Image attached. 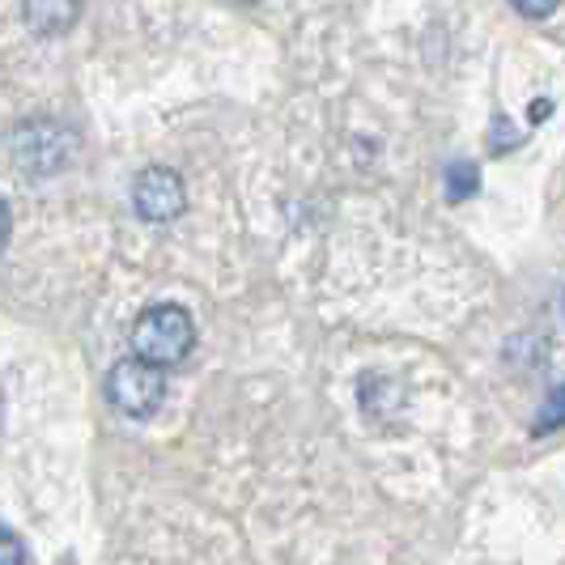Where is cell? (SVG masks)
I'll use <instances>...</instances> for the list:
<instances>
[{"mask_svg":"<svg viewBox=\"0 0 565 565\" xmlns=\"http://www.w3.org/2000/svg\"><path fill=\"white\" fill-rule=\"evenodd\" d=\"M22 9H26V22L34 34H64L77 22L82 0H22Z\"/></svg>","mask_w":565,"mask_h":565,"instance_id":"obj_5","label":"cell"},{"mask_svg":"<svg viewBox=\"0 0 565 565\" xmlns=\"http://www.w3.org/2000/svg\"><path fill=\"white\" fill-rule=\"evenodd\" d=\"M132 204H137V213H141L145 222H174L183 209H188V188H183V179L167 167H149L137 174V183H132Z\"/></svg>","mask_w":565,"mask_h":565,"instance_id":"obj_3","label":"cell"},{"mask_svg":"<svg viewBox=\"0 0 565 565\" xmlns=\"http://www.w3.org/2000/svg\"><path fill=\"white\" fill-rule=\"evenodd\" d=\"M107 396L111 404L124 413V417H149L162 396H167V374L162 366H153V362H145V358H124V362H115L111 374H107Z\"/></svg>","mask_w":565,"mask_h":565,"instance_id":"obj_2","label":"cell"},{"mask_svg":"<svg viewBox=\"0 0 565 565\" xmlns=\"http://www.w3.org/2000/svg\"><path fill=\"white\" fill-rule=\"evenodd\" d=\"M26 562V548H22V540L13 536V532H4L0 527V565H22Z\"/></svg>","mask_w":565,"mask_h":565,"instance_id":"obj_10","label":"cell"},{"mask_svg":"<svg viewBox=\"0 0 565 565\" xmlns=\"http://www.w3.org/2000/svg\"><path fill=\"white\" fill-rule=\"evenodd\" d=\"M481 192V170L472 162H451L447 167V196L459 204V200H472Z\"/></svg>","mask_w":565,"mask_h":565,"instance_id":"obj_6","label":"cell"},{"mask_svg":"<svg viewBox=\"0 0 565 565\" xmlns=\"http://www.w3.org/2000/svg\"><path fill=\"white\" fill-rule=\"evenodd\" d=\"M18 141H30L34 149H13V158H18V167L26 170V174H52V170L64 167V158H68V132L56 128V124H22L18 128Z\"/></svg>","mask_w":565,"mask_h":565,"instance_id":"obj_4","label":"cell"},{"mask_svg":"<svg viewBox=\"0 0 565 565\" xmlns=\"http://www.w3.org/2000/svg\"><path fill=\"white\" fill-rule=\"evenodd\" d=\"M196 349V323L192 315L174 302L149 307L141 311V319L132 323V353L153 362V366H179L188 353Z\"/></svg>","mask_w":565,"mask_h":565,"instance_id":"obj_1","label":"cell"},{"mask_svg":"<svg viewBox=\"0 0 565 565\" xmlns=\"http://www.w3.org/2000/svg\"><path fill=\"white\" fill-rule=\"evenodd\" d=\"M527 137H532V132H519L510 115H493V128H489V153H493V158L514 153V149L527 141Z\"/></svg>","mask_w":565,"mask_h":565,"instance_id":"obj_7","label":"cell"},{"mask_svg":"<svg viewBox=\"0 0 565 565\" xmlns=\"http://www.w3.org/2000/svg\"><path fill=\"white\" fill-rule=\"evenodd\" d=\"M527 22H544V18H553L557 9H562V0H510Z\"/></svg>","mask_w":565,"mask_h":565,"instance_id":"obj_9","label":"cell"},{"mask_svg":"<svg viewBox=\"0 0 565 565\" xmlns=\"http://www.w3.org/2000/svg\"><path fill=\"white\" fill-rule=\"evenodd\" d=\"M9 230H13V217H9V204L0 196V252H4V243H9Z\"/></svg>","mask_w":565,"mask_h":565,"instance_id":"obj_11","label":"cell"},{"mask_svg":"<svg viewBox=\"0 0 565 565\" xmlns=\"http://www.w3.org/2000/svg\"><path fill=\"white\" fill-rule=\"evenodd\" d=\"M562 425H565V383L553 387L548 399L540 404V417H536V425H532V434L544 438V434H553V429H562Z\"/></svg>","mask_w":565,"mask_h":565,"instance_id":"obj_8","label":"cell"}]
</instances>
